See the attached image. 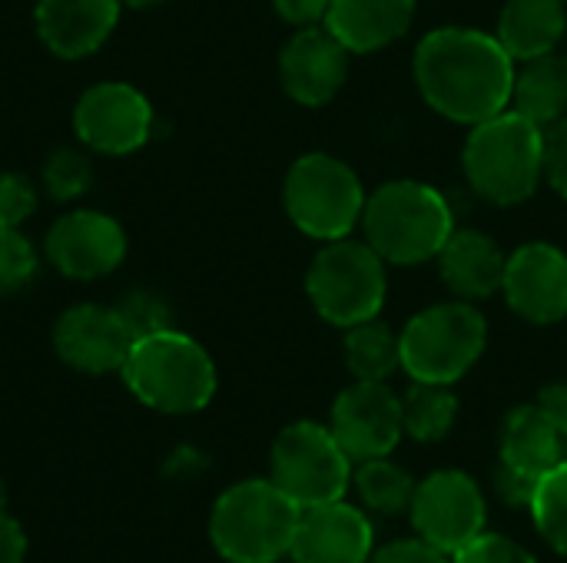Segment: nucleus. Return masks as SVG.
I'll return each instance as SVG.
<instances>
[{
  "label": "nucleus",
  "mask_w": 567,
  "mask_h": 563,
  "mask_svg": "<svg viewBox=\"0 0 567 563\" xmlns=\"http://www.w3.org/2000/svg\"><path fill=\"white\" fill-rule=\"evenodd\" d=\"M359 226L385 265H422L439 259L442 246L455 232V216L435 186L392 179L365 199Z\"/></svg>",
  "instance_id": "nucleus-2"
},
{
  "label": "nucleus",
  "mask_w": 567,
  "mask_h": 563,
  "mask_svg": "<svg viewBox=\"0 0 567 563\" xmlns=\"http://www.w3.org/2000/svg\"><path fill=\"white\" fill-rule=\"evenodd\" d=\"M352 481H355L359 501L382 518H395L412 508L415 481L402 465H395L389 458L359 461V471L352 475Z\"/></svg>",
  "instance_id": "nucleus-26"
},
{
  "label": "nucleus",
  "mask_w": 567,
  "mask_h": 563,
  "mask_svg": "<svg viewBox=\"0 0 567 563\" xmlns=\"http://www.w3.org/2000/svg\"><path fill=\"white\" fill-rule=\"evenodd\" d=\"M329 428L352 461L389 458L402 441V398L385 382H352L332 405Z\"/></svg>",
  "instance_id": "nucleus-11"
},
{
  "label": "nucleus",
  "mask_w": 567,
  "mask_h": 563,
  "mask_svg": "<svg viewBox=\"0 0 567 563\" xmlns=\"http://www.w3.org/2000/svg\"><path fill=\"white\" fill-rule=\"evenodd\" d=\"M120 375L146 408L163 415H193L216 395V365L209 352L176 329L140 335Z\"/></svg>",
  "instance_id": "nucleus-4"
},
{
  "label": "nucleus",
  "mask_w": 567,
  "mask_h": 563,
  "mask_svg": "<svg viewBox=\"0 0 567 563\" xmlns=\"http://www.w3.org/2000/svg\"><path fill=\"white\" fill-rule=\"evenodd\" d=\"M369 563H452V554L429 544L425 538H405V541H392L382 551H375Z\"/></svg>",
  "instance_id": "nucleus-34"
},
{
  "label": "nucleus",
  "mask_w": 567,
  "mask_h": 563,
  "mask_svg": "<svg viewBox=\"0 0 567 563\" xmlns=\"http://www.w3.org/2000/svg\"><path fill=\"white\" fill-rule=\"evenodd\" d=\"M528 511L548 548L567 557V461H558L551 471L538 478Z\"/></svg>",
  "instance_id": "nucleus-27"
},
{
  "label": "nucleus",
  "mask_w": 567,
  "mask_h": 563,
  "mask_svg": "<svg viewBox=\"0 0 567 563\" xmlns=\"http://www.w3.org/2000/svg\"><path fill=\"white\" fill-rule=\"evenodd\" d=\"M43 183L53 199H76L93 183V166L76 149H56L43 166Z\"/></svg>",
  "instance_id": "nucleus-28"
},
{
  "label": "nucleus",
  "mask_w": 567,
  "mask_h": 563,
  "mask_svg": "<svg viewBox=\"0 0 567 563\" xmlns=\"http://www.w3.org/2000/svg\"><path fill=\"white\" fill-rule=\"evenodd\" d=\"M372 541L369 518L346 501H332L302 511L289 557L296 563H369L375 554Z\"/></svg>",
  "instance_id": "nucleus-17"
},
{
  "label": "nucleus",
  "mask_w": 567,
  "mask_h": 563,
  "mask_svg": "<svg viewBox=\"0 0 567 563\" xmlns=\"http://www.w3.org/2000/svg\"><path fill=\"white\" fill-rule=\"evenodd\" d=\"M123 312V319L130 322L133 335H150V332H159V329H169V309L150 295V292H133L123 305H116Z\"/></svg>",
  "instance_id": "nucleus-32"
},
{
  "label": "nucleus",
  "mask_w": 567,
  "mask_h": 563,
  "mask_svg": "<svg viewBox=\"0 0 567 563\" xmlns=\"http://www.w3.org/2000/svg\"><path fill=\"white\" fill-rule=\"evenodd\" d=\"M502 295L508 309L532 325L567 319V252L551 242H525L505 262Z\"/></svg>",
  "instance_id": "nucleus-13"
},
{
  "label": "nucleus",
  "mask_w": 567,
  "mask_h": 563,
  "mask_svg": "<svg viewBox=\"0 0 567 563\" xmlns=\"http://www.w3.org/2000/svg\"><path fill=\"white\" fill-rule=\"evenodd\" d=\"M346 365L359 382H385L392 372L402 368L399 332H392L379 319L346 329Z\"/></svg>",
  "instance_id": "nucleus-24"
},
{
  "label": "nucleus",
  "mask_w": 567,
  "mask_h": 563,
  "mask_svg": "<svg viewBox=\"0 0 567 563\" xmlns=\"http://www.w3.org/2000/svg\"><path fill=\"white\" fill-rule=\"evenodd\" d=\"M302 508L269 478L239 481L213 508L209 538L229 563H276L289 557Z\"/></svg>",
  "instance_id": "nucleus-5"
},
{
  "label": "nucleus",
  "mask_w": 567,
  "mask_h": 563,
  "mask_svg": "<svg viewBox=\"0 0 567 563\" xmlns=\"http://www.w3.org/2000/svg\"><path fill=\"white\" fill-rule=\"evenodd\" d=\"M385 292V259L369 242H355L349 236L326 242L306 272V295L312 309L336 329L379 319Z\"/></svg>",
  "instance_id": "nucleus-7"
},
{
  "label": "nucleus",
  "mask_w": 567,
  "mask_h": 563,
  "mask_svg": "<svg viewBox=\"0 0 567 563\" xmlns=\"http://www.w3.org/2000/svg\"><path fill=\"white\" fill-rule=\"evenodd\" d=\"M37 272V252L17 226H0V295L17 292Z\"/></svg>",
  "instance_id": "nucleus-29"
},
{
  "label": "nucleus",
  "mask_w": 567,
  "mask_h": 563,
  "mask_svg": "<svg viewBox=\"0 0 567 563\" xmlns=\"http://www.w3.org/2000/svg\"><path fill=\"white\" fill-rule=\"evenodd\" d=\"M76 136L106 156H126L150 139L153 106L130 83H96L73 110Z\"/></svg>",
  "instance_id": "nucleus-12"
},
{
  "label": "nucleus",
  "mask_w": 567,
  "mask_h": 563,
  "mask_svg": "<svg viewBox=\"0 0 567 563\" xmlns=\"http://www.w3.org/2000/svg\"><path fill=\"white\" fill-rule=\"evenodd\" d=\"M0 511H7V488H3V481H0Z\"/></svg>",
  "instance_id": "nucleus-40"
},
{
  "label": "nucleus",
  "mask_w": 567,
  "mask_h": 563,
  "mask_svg": "<svg viewBox=\"0 0 567 563\" xmlns=\"http://www.w3.org/2000/svg\"><path fill=\"white\" fill-rule=\"evenodd\" d=\"M37 209V189L27 176L0 173V226H20Z\"/></svg>",
  "instance_id": "nucleus-31"
},
{
  "label": "nucleus",
  "mask_w": 567,
  "mask_h": 563,
  "mask_svg": "<svg viewBox=\"0 0 567 563\" xmlns=\"http://www.w3.org/2000/svg\"><path fill=\"white\" fill-rule=\"evenodd\" d=\"M488 345V322L472 302H442L422 309L399 332L402 372L412 382L455 385L465 378Z\"/></svg>",
  "instance_id": "nucleus-6"
},
{
  "label": "nucleus",
  "mask_w": 567,
  "mask_h": 563,
  "mask_svg": "<svg viewBox=\"0 0 567 563\" xmlns=\"http://www.w3.org/2000/svg\"><path fill=\"white\" fill-rule=\"evenodd\" d=\"M123 0H37V33L50 53L80 60L103 46L120 20Z\"/></svg>",
  "instance_id": "nucleus-18"
},
{
  "label": "nucleus",
  "mask_w": 567,
  "mask_h": 563,
  "mask_svg": "<svg viewBox=\"0 0 567 563\" xmlns=\"http://www.w3.org/2000/svg\"><path fill=\"white\" fill-rule=\"evenodd\" d=\"M512 110L548 129L567 116V56L565 53H545L535 60H525L515 73L512 90Z\"/></svg>",
  "instance_id": "nucleus-23"
},
{
  "label": "nucleus",
  "mask_w": 567,
  "mask_h": 563,
  "mask_svg": "<svg viewBox=\"0 0 567 563\" xmlns=\"http://www.w3.org/2000/svg\"><path fill=\"white\" fill-rule=\"evenodd\" d=\"M412 70L425 103L452 123L475 126L512 106L515 60L485 30L439 27L425 33Z\"/></svg>",
  "instance_id": "nucleus-1"
},
{
  "label": "nucleus",
  "mask_w": 567,
  "mask_h": 563,
  "mask_svg": "<svg viewBox=\"0 0 567 563\" xmlns=\"http://www.w3.org/2000/svg\"><path fill=\"white\" fill-rule=\"evenodd\" d=\"M133 342H136V335H133L130 322L123 319V312L110 309V305H96V302L66 309L53 329L56 355L70 368L86 372V375L120 372Z\"/></svg>",
  "instance_id": "nucleus-14"
},
{
  "label": "nucleus",
  "mask_w": 567,
  "mask_h": 563,
  "mask_svg": "<svg viewBox=\"0 0 567 563\" xmlns=\"http://www.w3.org/2000/svg\"><path fill=\"white\" fill-rule=\"evenodd\" d=\"M535 484H538V478L522 475V471H515V468H508V465H502V461H498L495 488H498V494H502V501H505V504H512V508H532Z\"/></svg>",
  "instance_id": "nucleus-35"
},
{
  "label": "nucleus",
  "mask_w": 567,
  "mask_h": 563,
  "mask_svg": "<svg viewBox=\"0 0 567 563\" xmlns=\"http://www.w3.org/2000/svg\"><path fill=\"white\" fill-rule=\"evenodd\" d=\"M47 256L66 279H100L110 275L126 256L123 226L93 209H76L60 216L47 232Z\"/></svg>",
  "instance_id": "nucleus-15"
},
{
  "label": "nucleus",
  "mask_w": 567,
  "mask_h": 563,
  "mask_svg": "<svg viewBox=\"0 0 567 563\" xmlns=\"http://www.w3.org/2000/svg\"><path fill=\"white\" fill-rule=\"evenodd\" d=\"M349 50L319 27H299L279 53L282 90L302 106L329 103L349 76Z\"/></svg>",
  "instance_id": "nucleus-16"
},
{
  "label": "nucleus",
  "mask_w": 567,
  "mask_h": 563,
  "mask_svg": "<svg viewBox=\"0 0 567 563\" xmlns=\"http://www.w3.org/2000/svg\"><path fill=\"white\" fill-rule=\"evenodd\" d=\"M561 458V431L535 408V405H522L515 411H508L505 425H502V465L542 478L545 471H551Z\"/></svg>",
  "instance_id": "nucleus-22"
},
{
  "label": "nucleus",
  "mask_w": 567,
  "mask_h": 563,
  "mask_svg": "<svg viewBox=\"0 0 567 563\" xmlns=\"http://www.w3.org/2000/svg\"><path fill=\"white\" fill-rule=\"evenodd\" d=\"M452 563H538L522 544L505 534H478L472 544L452 554Z\"/></svg>",
  "instance_id": "nucleus-30"
},
{
  "label": "nucleus",
  "mask_w": 567,
  "mask_h": 563,
  "mask_svg": "<svg viewBox=\"0 0 567 563\" xmlns=\"http://www.w3.org/2000/svg\"><path fill=\"white\" fill-rule=\"evenodd\" d=\"M412 524L419 538L442 548L445 554L462 551L485 534V494L465 471H435L415 484Z\"/></svg>",
  "instance_id": "nucleus-10"
},
{
  "label": "nucleus",
  "mask_w": 567,
  "mask_h": 563,
  "mask_svg": "<svg viewBox=\"0 0 567 563\" xmlns=\"http://www.w3.org/2000/svg\"><path fill=\"white\" fill-rule=\"evenodd\" d=\"M545 179L567 199V116L545 129Z\"/></svg>",
  "instance_id": "nucleus-33"
},
{
  "label": "nucleus",
  "mask_w": 567,
  "mask_h": 563,
  "mask_svg": "<svg viewBox=\"0 0 567 563\" xmlns=\"http://www.w3.org/2000/svg\"><path fill=\"white\" fill-rule=\"evenodd\" d=\"M272 481L306 511L342 501L352 484V458L336 441L332 428L296 421L272 445Z\"/></svg>",
  "instance_id": "nucleus-9"
},
{
  "label": "nucleus",
  "mask_w": 567,
  "mask_h": 563,
  "mask_svg": "<svg viewBox=\"0 0 567 563\" xmlns=\"http://www.w3.org/2000/svg\"><path fill=\"white\" fill-rule=\"evenodd\" d=\"M23 557H27V534L7 511H0V563H23Z\"/></svg>",
  "instance_id": "nucleus-38"
},
{
  "label": "nucleus",
  "mask_w": 567,
  "mask_h": 563,
  "mask_svg": "<svg viewBox=\"0 0 567 563\" xmlns=\"http://www.w3.org/2000/svg\"><path fill=\"white\" fill-rule=\"evenodd\" d=\"M286 212L299 232L319 242L352 236L362 222L365 189L355 169L329 153H306L286 173Z\"/></svg>",
  "instance_id": "nucleus-8"
},
{
  "label": "nucleus",
  "mask_w": 567,
  "mask_h": 563,
  "mask_svg": "<svg viewBox=\"0 0 567 563\" xmlns=\"http://www.w3.org/2000/svg\"><path fill=\"white\" fill-rule=\"evenodd\" d=\"M508 256L482 229H455L439 252V272L462 302H482L502 292Z\"/></svg>",
  "instance_id": "nucleus-19"
},
{
  "label": "nucleus",
  "mask_w": 567,
  "mask_h": 563,
  "mask_svg": "<svg viewBox=\"0 0 567 563\" xmlns=\"http://www.w3.org/2000/svg\"><path fill=\"white\" fill-rule=\"evenodd\" d=\"M462 166L468 186L482 199L495 206H518L532 199L545 179V129L508 106L505 113L472 126Z\"/></svg>",
  "instance_id": "nucleus-3"
},
{
  "label": "nucleus",
  "mask_w": 567,
  "mask_h": 563,
  "mask_svg": "<svg viewBox=\"0 0 567 563\" xmlns=\"http://www.w3.org/2000/svg\"><path fill=\"white\" fill-rule=\"evenodd\" d=\"M419 0H332L326 13V30L349 53H372L399 37L415 20Z\"/></svg>",
  "instance_id": "nucleus-20"
},
{
  "label": "nucleus",
  "mask_w": 567,
  "mask_h": 563,
  "mask_svg": "<svg viewBox=\"0 0 567 563\" xmlns=\"http://www.w3.org/2000/svg\"><path fill=\"white\" fill-rule=\"evenodd\" d=\"M567 30L565 0H508L498 17V43L515 63L555 53Z\"/></svg>",
  "instance_id": "nucleus-21"
},
{
  "label": "nucleus",
  "mask_w": 567,
  "mask_h": 563,
  "mask_svg": "<svg viewBox=\"0 0 567 563\" xmlns=\"http://www.w3.org/2000/svg\"><path fill=\"white\" fill-rule=\"evenodd\" d=\"M535 408L561 431V438H567V382H551L538 392Z\"/></svg>",
  "instance_id": "nucleus-37"
},
{
  "label": "nucleus",
  "mask_w": 567,
  "mask_h": 563,
  "mask_svg": "<svg viewBox=\"0 0 567 563\" xmlns=\"http://www.w3.org/2000/svg\"><path fill=\"white\" fill-rule=\"evenodd\" d=\"M156 3H163V0H123V7H136V10H143V7H156Z\"/></svg>",
  "instance_id": "nucleus-39"
},
{
  "label": "nucleus",
  "mask_w": 567,
  "mask_h": 563,
  "mask_svg": "<svg viewBox=\"0 0 567 563\" xmlns=\"http://www.w3.org/2000/svg\"><path fill=\"white\" fill-rule=\"evenodd\" d=\"M458 418V398L452 385H432V382H412V388L402 398V428L409 438L432 445L442 441Z\"/></svg>",
  "instance_id": "nucleus-25"
},
{
  "label": "nucleus",
  "mask_w": 567,
  "mask_h": 563,
  "mask_svg": "<svg viewBox=\"0 0 567 563\" xmlns=\"http://www.w3.org/2000/svg\"><path fill=\"white\" fill-rule=\"evenodd\" d=\"M329 3L332 0H272L276 13L292 27H319V23H326Z\"/></svg>",
  "instance_id": "nucleus-36"
}]
</instances>
